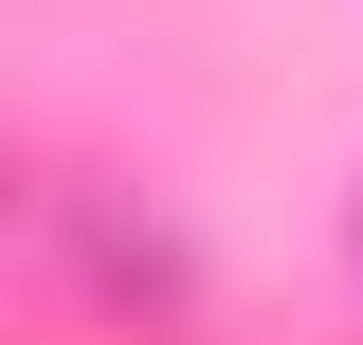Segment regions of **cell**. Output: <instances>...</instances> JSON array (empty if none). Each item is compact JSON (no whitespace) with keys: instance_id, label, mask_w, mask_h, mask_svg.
I'll return each mask as SVG.
<instances>
[{"instance_id":"1","label":"cell","mask_w":363,"mask_h":345,"mask_svg":"<svg viewBox=\"0 0 363 345\" xmlns=\"http://www.w3.org/2000/svg\"><path fill=\"white\" fill-rule=\"evenodd\" d=\"M345 255H363V218H345Z\"/></svg>"}]
</instances>
